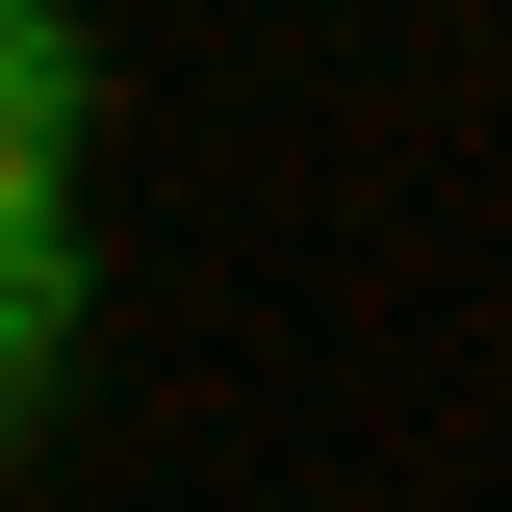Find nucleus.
I'll return each mask as SVG.
<instances>
[{"label":"nucleus","mask_w":512,"mask_h":512,"mask_svg":"<svg viewBox=\"0 0 512 512\" xmlns=\"http://www.w3.org/2000/svg\"><path fill=\"white\" fill-rule=\"evenodd\" d=\"M52 154H77V26L0 0V231H52Z\"/></svg>","instance_id":"obj_1"},{"label":"nucleus","mask_w":512,"mask_h":512,"mask_svg":"<svg viewBox=\"0 0 512 512\" xmlns=\"http://www.w3.org/2000/svg\"><path fill=\"white\" fill-rule=\"evenodd\" d=\"M52 333H77V256H52V231H0V436H26V384H52Z\"/></svg>","instance_id":"obj_2"}]
</instances>
